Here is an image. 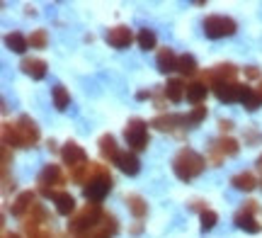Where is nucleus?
<instances>
[{"mask_svg": "<svg viewBox=\"0 0 262 238\" xmlns=\"http://www.w3.org/2000/svg\"><path fill=\"white\" fill-rule=\"evenodd\" d=\"M41 134H39V126L32 117L22 115L15 124L5 122L3 124V146H19V148H32L37 146Z\"/></svg>", "mask_w": 262, "mask_h": 238, "instance_id": "obj_1", "label": "nucleus"}, {"mask_svg": "<svg viewBox=\"0 0 262 238\" xmlns=\"http://www.w3.org/2000/svg\"><path fill=\"white\" fill-rule=\"evenodd\" d=\"M204 168H206V161L194 148H189V146L180 148V151L175 153V158H172V172H175L178 180H182V182L194 180L196 175L204 172Z\"/></svg>", "mask_w": 262, "mask_h": 238, "instance_id": "obj_2", "label": "nucleus"}, {"mask_svg": "<svg viewBox=\"0 0 262 238\" xmlns=\"http://www.w3.org/2000/svg\"><path fill=\"white\" fill-rule=\"evenodd\" d=\"M102 214L104 209L100 204H85L80 211H75L73 217L68 219V231L75 233V236H83V233H90L100 226V221H102Z\"/></svg>", "mask_w": 262, "mask_h": 238, "instance_id": "obj_3", "label": "nucleus"}, {"mask_svg": "<svg viewBox=\"0 0 262 238\" xmlns=\"http://www.w3.org/2000/svg\"><path fill=\"white\" fill-rule=\"evenodd\" d=\"M124 141L129 146V151L139 153V151H146L150 143V136H148V122L141 119V117H134L126 122L124 126Z\"/></svg>", "mask_w": 262, "mask_h": 238, "instance_id": "obj_4", "label": "nucleus"}, {"mask_svg": "<svg viewBox=\"0 0 262 238\" xmlns=\"http://www.w3.org/2000/svg\"><path fill=\"white\" fill-rule=\"evenodd\" d=\"M37 185H39V192H41L44 197H51V200H56V197H58L56 187L66 185V178H63V170H61V165H56V163H47V165L41 168V172H39Z\"/></svg>", "mask_w": 262, "mask_h": 238, "instance_id": "obj_5", "label": "nucleus"}, {"mask_svg": "<svg viewBox=\"0 0 262 238\" xmlns=\"http://www.w3.org/2000/svg\"><path fill=\"white\" fill-rule=\"evenodd\" d=\"M202 29L209 39H224L235 34L238 22L233 17H226V15H206L204 22H202Z\"/></svg>", "mask_w": 262, "mask_h": 238, "instance_id": "obj_6", "label": "nucleus"}, {"mask_svg": "<svg viewBox=\"0 0 262 238\" xmlns=\"http://www.w3.org/2000/svg\"><path fill=\"white\" fill-rule=\"evenodd\" d=\"M238 151H241V146H238L235 139H231V136H221V139L211 141V146H209V156H206V163H209V165H221L226 158L238 156Z\"/></svg>", "mask_w": 262, "mask_h": 238, "instance_id": "obj_7", "label": "nucleus"}, {"mask_svg": "<svg viewBox=\"0 0 262 238\" xmlns=\"http://www.w3.org/2000/svg\"><path fill=\"white\" fill-rule=\"evenodd\" d=\"M112 187H114L112 175H110V170H104V172H100L97 178H93V180L85 185L83 194H85V200L90 202V204H100V202L112 192Z\"/></svg>", "mask_w": 262, "mask_h": 238, "instance_id": "obj_8", "label": "nucleus"}, {"mask_svg": "<svg viewBox=\"0 0 262 238\" xmlns=\"http://www.w3.org/2000/svg\"><path fill=\"white\" fill-rule=\"evenodd\" d=\"M211 90H214V95L219 97V102L231 105V102H243L245 97L250 95L253 88L241 85V83H219V85H214Z\"/></svg>", "mask_w": 262, "mask_h": 238, "instance_id": "obj_9", "label": "nucleus"}, {"mask_svg": "<svg viewBox=\"0 0 262 238\" xmlns=\"http://www.w3.org/2000/svg\"><path fill=\"white\" fill-rule=\"evenodd\" d=\"M150 126L158 129V132L178 134V126H187V119H185V115H175V112H168V115H165V112H163V115L150 119Z\"/></svg>", "mask_w": 262, "mask_h": 238, "instance_id": "obj_10", "label": "nucleus"}, {"mask_svg": "<svg viewBox=\"0 0 262 238\" xmlns=\"http://www.w3.org/2000/svg\"><path fill=\"white\" fill-rule=\"evenodd\" d=\"M104 39H107V44L112 49H126V47H131V41H134V32H131V27H126V25H117V27L107 29Z\"/></svg>", "mask_w": 262, "mask_h": 238, "instance_id": "obj_11", "label": "nucleus"}, {"mask_svg": "<svg viewBox=\"0 0 262 238\" xmlns=\"http://www.w3.org/2000/svg\"><path fill=\"white\" fill-rule=\"evenodd\" d=\"M61 158H63V163L68 168H78V165L88 163V153H85L83 146H78L75 141H68L61 148Z\"/></svg>", "mask_w": 262, "mask_h": 238, "instance_id": "obj_12", "label": "nucleus"}, {"mask_svg": "<svg viewBox=\"0 0 262 238\" xmlns=\"http://www.w3.org/2000/svg\"><path fill=\"white\" fill-rule=\"evenodd\" d=\"M114 165H117L124 175H131V178H134V175H139V170H141V161H139V156H136L134 151H122L119 156H117Z\"/></svg>", "mask_w": 262, "mask_h": 238, "instance_id": "obj_13", "label": "nucleus"}, {"mask_svg": "<svg viewBox=\"0 0 262 238\" xmlns=\"http://www.w3.org/2000/svg\"><path fill=\"white\" fill-rule=\"evenodd\" d=\"M22 73L29 78H34V80H41V78H47V71H49V63L44 58H22Z\"/></svg>", "mask_w": 262, "mask_h": 238, "instance_id": "obj_14", "label": "nucleus"}, {"mask_svg": "<svg viewBox=\"0 0 262 238\" xmlns=\"http://www.w3.org/2000/svg\"><path fill=\"white\" fill-rule=\"evenodd\" d=\"M163 90H165V97H168L172 105H178V102H182L187 97V85H185L182 78H170L168 83L163 85Z\"/></svg>", "mask_w": 262, "mask_h": 238, "instance_id": "obj_15", "label": "nucleus"}, {"mask_svg": "<svg viewBox=\"0 0 262 238\" xmlns=\"http://www.w3.org/2000/svg\"><path fill=\"white\" fill-rule=\"evenodd\" d=\"M34 207V192L27 190V192H19L17 200L12 202V207H10V211H12V217H17V219H25L29 214V209Z\"/></svg>", "mask_w": 262, "mask_h": 238, "instance_id": "obj_16", "label": "nucleus"}, {"mask_svg": "<svg viewBox=\"0 0 262 238\" xmlns=\"http://www.w3.org/2000/svg\"><path fill=\"white\" fill-rule=\"evenodd\" d=\"M178 58L180 56L170 47L158 49V56H156L158 71H160V73H172V71H178Z\"/></svg>", "mask_w": 262, "mask_h": 238, "instance_id": "obj_17", "label": "nucleus"}, {"mask_svg": "<svg viewBox=\"0 0 262 238\" xmlns=\"http://www.w3.org/2000/svg\"><path fill=\"white\" fill-rule=\"evenodd\" d=\"M97 146H100V156H102L104 161H117V156H119V146H117V139H114L112 134H102L100 136V141H97Z\"/></svg>", "mask_w": 262, "mask_h": 238, "instance_id": "obj_18", "label": "nucleus"}, {"mask_svg": "<svg viewBox=\"0 0 262 238\" xmlns=\"http://www.w3.org/2000/svg\"><path fill=\"white\" fill-rule=\"evenodd\" d=\"M231 185H233L235 190H241V192H253L260 182H257V178H255V172L243 170V172H235L233 178H231Z\"/></svg>", "mask_w": 262, "mask_h": 238, "instance_id": "obj_19", "label": "nucleus"}, {"mask_svg": "<svg viewBox=\"0 0 262 238\" xmlns=\"http://www.w3.org/2000/svg\"><path fill=\"white\" fill-rule=\"evenodd\" d=\"M209 90L211 88L206 85L204 80H192V83H187V100L192 102V105H202V100H206V95H209Z\"/></svg>", "mask_w": 262, "mask_h": 238, "instance_id": "obj_20", "label": "nucleus"}, {"mask_svg": "<svg viewBox=\"0 0 262 238\" xmlns=\"http://www.w3.org/2000/svg\"><path fill=\"white\" fill-rule=\"evenodd\" d=\"M124 204L129 207V211L136 217V219H143V217L148 214V202L143 200L141 194H134V192L126 194V197H124Z\"/></svg>", "mask_w": 262, "mask_h": 238, "instance_id": "obj_21", "label": "nucleus"}, {"mask_svg": "<svg viewBox=\"0 0 262 238\" xmlns=\"http://www.w3.org/2000/svg\"><path fill=\"white\" fill-rule=\"evenodd\" d=\"M233 221H235V226L241 231H248V233H260L262 231V226L257 224V219L255 217H250V214H245V211H235V217H233Z\"/></svg>", "mask_w": 262, "mask_h": 238, "instance_id": "obj_22", "label": "nucleus"}, {"mask_svg": "<svg viewBox=\"0 0 262 238\" xmlns=\"http://www.w3.org/2000/svg\"><path fill=\"white\" fill-rule=\"evenodd\" d=\"M5 47L12 51V54H25L29 49V39L22 34V32H10L5 37Z\"/></svg>", "mask_w": 262, "mask_h": 238, "instance_id": "obj_23", "label": "nucleus"}, {"mask_svg": "<svg viewBox=\"0 0 262 238\" xmlns=\"http://www.w3.org/2000/svg\"><path fill=\"white\" fill-rule=\"evenodd\" d=\"M54 204H56V214H61V217H71L75 211V197L71 192H58Z\"/></svg>", "mask_w": 262, "mask_h": 238, "instance_id": "obj_24", "label": "nucleus"}, {"mask_svg": "<svg viewBox=\"0 0 262 238\" xmlns=\"http://www.w3.org/2000/svg\"><path fill=\"white\" fill-rule=\"evenodd\" d=\"M178 71L182 73V76H199V63H196V58L192 56V54H182V56L178 58Z\"/></svg>", "mask_w": 262, "mask_h": 238, "instance_id": "obj_25", "label": "nucleus"}, {"mask_svg": "<svg viewBox=\"0 0 262 238\" xmlns=\"http://www.w3.org/2000/svg\"><path fill=\"white\" fill-rule=\"evenodd\" d=\"M136 44L143 51H150V49H156V44H158V37H156V32L150 27H141L139 34H136Z\"/></svg>", "mask_w": 262, "mask_h": 238, "instance_id": "obj_26", "label": "nucleus"}, {"mask_svg": "<svg viewBox=\"0 0 262 238\" xmlns=\"http://www.w3.org/2000/svg\"><path fill=\"white\" fill-rule=\"evenodd\" d=\"M51 97H54V107H56L58 112L68 110V105H71V93H68L63 85H54V88H51Z\"/></svg>", "mask_w": 262, "mask_h": 238, "instance_id": "obj_27", "label": "nucleus"}, {"mask_svg": "<svg viewBox=\"0 0 262 238\" xmlns=\"http://www.w3.org/2000/svg\"><path fill=\"white\" fill-rule=\"evenodd\" d=\"M27 39H29V47L32 49H47L49 47V32L47 29H34Z\"/></svg>", "mask_w": 262, "mask_h": 238, "instance_id": "obj_28", "label": "nucleus"}, {"mask_svg": "<svg viewBox=\"0 0 262 238\" xmlns=\"http://www.w3.org/2000/svg\"><path fill=\"white\" fill-rule=\"evenodd\" d=\"M206 115H209V110H206L204 105H196L189 115H185V119H187V126H199V124L206 119Z\"/></svg>", "mask_w": 262, "mask_h": 238, "instance_id": "obj_29", "label": "nucleus"}, {"mask_svg": "<svg viewBox=\"0 0 262 238\" xmlns=\"http://www.w3.org/2000/svg\"><path fill=\"white\" fill-rule=\"evenodd\" d=\"M241 105H243L248 112H257V110L262 107V93H260V90H250V95L245 97Z\"/></svg>", "mask_w": 262, "mask_h": 238, "instance_id": "obj_30", "label": "nucleus"}, {"mask_svg": "<svg viewBox=\"0 0 262 238\" xmlns=\"http://www.w3.org/2000/svg\"><path fill=\"white\" fill-rule=\"evenodd\" d=\"M100 229H104L107 231V233H117V231H119V219H117V217H114L112 211H104L102 214V221H100Z\"/></svg>", "mask_w": 262, "mask_h": 238, "instance_id": "obj_31", "label": "nucleus"}, {"mask_svg": "<svg viewBox=\"0 0 262 238\" xmlns=\"http://www.w3.org/2000/svg\"><path fill=\"white\" fill-rule=\"evenodd\" d=\"M199 221H202V231L206 233V231H211L216 224H219V214H216L214 209H206L199 214Z\"/></svg>", "mask_w": 262, "mask_h": 238, "instance_id": "obj_32", "label": "nucleus"}, {"mask_svg": "<svg viewBox=\"0 0 262 238\" xmlns=\"http://www.w3.org/2000/svg\"><path fill=\"white\" fill-rule=\"evenodd\" d=\"M245 143H250V146H260L262 143V132L257 129V124H250L245 129Z\"/></svg>", "mask_w": 262, "mask_h": 238, "instance_id": "obj_33", "label": "nucleus"}, {"mask_svg": "<svg viewBox=\"0 0 262 238\" xmlns=\"http://www.w3.org/2000/svg\"><path fill=\"white\" fill-rule=\"evenodd\" d=\"M241 211H245V214H250V217H255V214L260 211V207H257V202H255V200H248V202H243V207H241Z\"/></svg>", "mask_w": 262, "mask_h": 238, "instance_id": "obj_34", "label": "nucleus"}, {"mask_svg": "<svg viewBox=\"0 0 262 238\" xmlns=\"http://www.w3.org/2000/svg\"><path fill=\"white\" fill-rule=\"evenodd\" d=\"M219 129H221V134H228L231 129H233V119H226V117H221V119H219Z\"/></svg>", "mask_w": 262, "mask_h": 238, "instance_id": "obj_35", "label": "nucleus"}, {"mask_svg": "<svg viewBox=\"0 0 262 238\" xmlns=\"http://www.w3.org/2000/svg\"><path fill=\"white\" fill-rule=\"evenodd\" d=\"M189 209H194V211H199V214H202V211H206L209 207H206V202L194 200V202H189Z\"/></svg>", "mask_w": 262, "mask_h": 238, "instance_id": "obj_36", "label": "nucleus"}, {"mask_svg": "<svg viewBox=\"0 0 262 238\" xmlns=\"http://www.w3.org/2000/svg\"><path fill=\"white\" fill-rule=\"evenodd\" d=\"M29 238H56V233L51 229H41V231H37V233H32Z\"/></svg>", "mask_w": 262, "mask_h": 238, "instance_id": "obj_37", "label": "nucleus"}, {"mask_svg": "<svg viewBox=\"0 0 262 238\" xmlns=\"http://www.w3.org/2000/svg\"><path fill=\"white\" fill-rule=\"evenodd\" d=\"M245 76L250 78V80H257V78H260V71H257V66H245Z\"/></svg>", "mask_w": 262, "mask_h": 238, "instance_id": "obj_38", "label": "nucleus"}, {"mask_svg": "<svg viewBox=\"0 0 262 238\" xmlns=\"http://www.w3.org/2000/svg\"><path fill=\"white\" fill-rule=\"evenodd\" d=\"M129 233H131V236H141V233H143V224H141V221H136V224L129 229Z\"/></svg>", "mask_w": 262, "mask_h": 238, "instance_id": "obj_39", "label": "nucleus"}, {"mask_svg": "<svg viewBox=\"0 0 262 238\" xmlns=\"http://www.w3.org/2000/svg\"><path fill=\"white\" fill-rule=\"evenodd\" d=\"M148 97H153V93H150V90H139V93H136V100H139V102L148 100Z\"/></svg>", "mask_w": 262, "mask_h": 238, "instance_id": "obj_40", "label": "nucleus"}, {"mask_svg": "<svg viewBox=\"0 0 262 238\" xmlns=\"http://www.w3.org/2000/svg\"><path fill=\"white\" fill-rule=\"evenodd\" d=\"M47 146H49V148H51V151H54V153H56V151H58V143H56V141H54V139H51V141H49V143H47Z\"/></svg>", "mask_w": 262, "mask_h": 238, "instance_id": "obj_41", "label": "nucleus"}, {"mask_svg": "<svg viewBox=\"0 0 262 238\" xmlns=\"http://www.w3.org/2000/svg\"><path fill=\"white\" fill-rule=\"evenodd\" d=\"M3 238H22L19 233H3Z\"/></svg>", "mask_w": 262, "mask_h": 238, "instance_id": "obj_42", "label": "nucleus"}, {"mask_svg": "<svg viewBox=\"0 0 262 238\" xmlns=\"http://www.w3.org/2000/svg\"><path fill=\"white\" fill-rule=\"evenodd\" d=\"M260 187H262V182H260Z\"/></svg>", "mask_w": 262, "mask_h": 238, "instance_id": "obj_43", "label": "nucleus"}, {"mask_svg": "<svg viewBox=\"0 0 262 238\" xmlns=\"http://www.w3.org/2000/svg\"><path fill=\"white\" fill-rule=\"evenodd\" d=\"M260 93H262V90H260Z\"/></svg>", "mask_w": 262, "mask_h": 238, "instance_id": "obj_44", "label": "nucleus"}]
</instances>
